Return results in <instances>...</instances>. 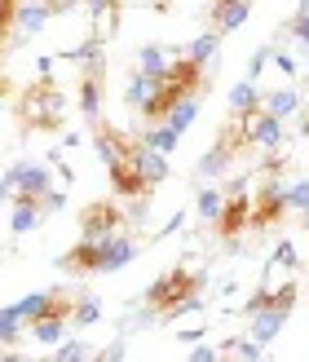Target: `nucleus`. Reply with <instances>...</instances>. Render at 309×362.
I'll return each mask as SVG.
<instances>
[{"label": "nucleus", "instance_id": "obj_1", "mask_svg": "<svg viewBox=\"0 0 309 362\" xmlns=\"http://www.w3.org/2000/svg\"><path fill=\"white\" fill-rule=\"evenodd\" d=\"M62 119H66V98L49 84V76L40 84H31L23 93V102H18V124H23V129L53 133V129H62Z\"/></svg>", "mask_w": 309, "mask_h": 362}, {"label": "nucleus", "instance_id": "obj_2", "mask_svg": "<svg viewBox=\"0 0 309 362\" xmlns=\"http://www.w3.org/2000/svg\"><path fill=\"white\" fill-rule=\"evenodd\" d=\"M199 283H204L199 274H190L186 265H177V269H168V274H159V279L146 287V296H141V300H146V310H151V314H168L186 292H194Z\"/></svg>", "mask_w": 309, "mask_h": 362}, {"label": "nucleus", "instance_id": "obj_3", "mask_svg": "<svg viewBox=\"0 0 309 362\" xmlns=\"http://www.w3.org/2000/svg\"><path fill=\"white\" fill-rule=\"evenodd\" d=\"M283 212H287V186H283V173H265L261 194L252 199V212H247V230H269L274 221H283Z\"/></svg>", "mask_w": 309, "mask_h": 362}, {"label": "nucleus", "instance_id": "obj_4", "mask_svg": "<svg viewBox=\"0 0 309 362\" xmlns=\"http://www.w3.org/2000/svg\"><path fill=\"white\" fill-rule=\"evenodd\" d=\"M124 159H129V168H133L141 181H146L151 190L168 181V155L155 151V146H146L141 137H129V141H124Z\"/></svg>", "mask_w": 309, "mask_h": 362}, {"label": "nucleus", "instance_id": "obj_5", "mask_svg": "<svg viewBox=\"0 0 309 362\" xmlns=\"http://www.w3.org/2000/svg\"><path fill=\"white\" fill-rule=\"evenodd\" d=\"M119 230H124V212L111 204V199H98V204H88L80 212V239L102 243V239H111V234H119Z\"/></svg>", "mask_w": 309, "mask_h": 362}, {"label": "nucleus", "instance_id": "obj_6", "mask_svg": "<svg viewBox=\"0 0 309 362\" xmlns=\"http://www.w3.org/2000/svg\"><path fill=\"white\" fill-rule=\"evenodd\" d=\"M234 119H239V133H243V141H247V146L279 151L283 141H287V133H283V119L265 115L261 106H257V111H247V115H234Z\"/></svg>", "mask_w": 309, "mask_h": 362}, {"label": "nucleus", "instance_id": "obj_7", "mask_svg": "<svg viewBox=\"0 0 309 362\" xmlns=\"http://www.w3.org/2000/svg\"><path fill=\"white\" fill-rule=\"evenodd\" d=\"M247 212H252V194L247 190H234V194H221V212H216V234L230 243L247 230Z\"/></svg>", "mask_w": 309, "mask_h": 362}, {"label": "nucleus", "instance_id": "obj_8", "mask_svg": "<svg viewBox=\"0 0 309 362\" xmlns=\"http://www.w3.org/2000/svg\"><path fill=\"white\" fill-rule=\"evenodd\" d=\"M5 177H9L13 194H23V199H40L53 186V173H49V164H40V159H23V164L9 168Z\"/></svg>", "mask_w": 309, "mask_h": 362}, {"label": "nucleus", "instance_id": "obj_9", "mask_svg": "<svg viewBox=\"0 0 309 362\" xmlns=\"http://www.w3.org/2000/svg\"><path fill=\"white\" fill-rule=\"evenodd\" d=\"M53 13H58V5H53V0H18V9H13V31L40 35V31L49 27Z\"/></svg>", "mask_w": 309, "mask_h": 362}, {"label": "nucleus", "instance_id": "obj_10", "mask_svg": "<svg viewBox=\"0 0 309 362\" xmlns=\"http://www.w3.org/2000/svg\"><path fill=\"white\" fill-rule=\"evenodd\" d=\"M247 13H252V0H212L208 23H212L216 35H226V31H239L247 23Z\"/></svg>", "mask_w": 309, "mask_h": 362}, {"label": "nucleus", "instance_id": "obj_11", "mask_svg": "<svg viewBox=\"0 0 309 362\" xmlns=\"http://www.w3.org/2000/svg\"><path fill=\"white\" fill-rule=\"evenodd\" d=\"M141 252V243H133L129 234H111V239H102V257H98V274H115L124 269L133 257Z\"/></svg>", "mask_w": 309, "mask_h": 362}, {"label": "nucleus", "instance_id": "obj_12", "mask_svg": "<svg viewBox=\"0 0 309 362\" xmlns=\"http://www.w3.org/2000/svg\"><path fill=\"white\" fill-rule=\"evenodd\" d=\"M98 257H102V243L80 239L71 252L58 257V269H66V274H98Z\"/></svg>", "mask_w": 309, "mask_h": 362}, {"label": "nucleus", "instance_id": "obj_13", "mask_svg": "<svg viewBox=\"0 0 309 362\" xmlns=\"http://www.w3.org/2000/svg\"><path fill=\"white\" fill-rule=\"evenodd\" d=\"M106 173H111V190H115V194H124V199H151V186H146V181H141V177L129 168V159L111 164Z\"/></svg>", "mask_w": 309, "mask_h": 362}, {"label": "nucleus", "instance_id": "obj_14", "mask_svg": "<svg viewBox=\"0 0 309 362\" xmlns=\"http://www.w3.org/2000/svg\"><path fill=\"white\" fill-rule=\"evenodd\" d=\"M40 216H45L40 199H23V194H13V216H9V230H13V234L35 230V226H40Z\"/></svg>", "mask_w": 309, "mask_h": 362}, {"label": "nucleus", "instance_id": "obj_15", "mask_svg": "<svg viewBox=\"0 0 309 362\" xmlns=\"http://www.w3.org/2000/svg\"><path fill=\"white\" fill-rule=\"evenodd\" d=\"M261 111L274 115V119H287V115L301 111V93H296V88H274V93L261 98Z\"/></svg>", "mask_w": 309, "mask_h": 362}, {"label": "nucleus", "instance_id": "obj_16", "mask_svg": "<svg viewBox=\"0 0 309 362\" xmlns=\"http://www.w3.org/2000/svg\"><path fill=\"white\" fill-rule=\"evenodd\" d=\"M252 318V340H274L283 332V322H287V310H257V314H247Z\"/></svg>", "mask_w": 309, "mask_h": 362}, {"label": "nucleus", "instance_id": "obj_17", "mask_svg": "<svg viewBox=\"0 0 309 362\" xmlns=\"http://www.w3.org/2000/svg\"><path fill=\"white\" fill-rule=\"evenodd\" d=\"M155 76H146V71H133V80H129V88H124V106L129 111H141V106L151 102V93H155Z\"/></svg>", "mask_w": 309, "mask_h": 362}, {"label": "nucleus", "instance_id": "obj_18", "mask_svg": "<svg viewBox=\"0 0 309 362\" xmlns=\"http://www.w3.org/2000/svg\"><path fill=\"white\" fill-rule=\"evenodd\" d=\"M27 332H31V340H40V345H58L66 336V318L62 314H45V318H35Z\"/></svg>", "mask_w": 309, "mask_h": 362}, {"label": "nucleus", "instance_id": "obj_19", "mask_svg": "<svg viewBox=\"0 0 309 362\" xmlns=\"http://www.w3.org/2000/svg\"><path fill=\"white\" fill-rule=\"evenodd\" d=\"M261 106V93H257V80H239L230 88V115H247Z\"/></svg>", "mask_w": 309, "mask_h": 362}, {"label": "nucleus", "instance_id": "obj_20", "mask_svg": "<svg viewBox=\"0 0 309 362\" xmlns=\"http://www.w3.org/2000/svg\"><path fill=\"white\" fill-rule=\"evenodd\" d=\"M216 49H221V35H216V31H204V35H194V40H190L186 58L199 62V66H212V62H216Z\"/></svg>", "mask_w": 309, "mask_h": 362}, {"label": "nucleus", "instance_id": "obj_21", "mask_svg": "<svg viewBox=\"0 0 309 362\" xmlns=\"http://www.w3.org/2000/svg\"><path fill=\"white\" fill-rule=\"evenodd\" d=\"M173 53H177V49H163V45H146V49H141V66H137V71H146V76L163 80V76H168V62H173Z\"/></svg>", "mask_w": 309, "mask_h": 362}, {"label": "nucleus", "instance_id": "obj_22", "mask_svg": "<svg viewBox=\"0 0 309 362\" xmlns=\"http://www.w3.org/2000/svg\"><path fill=\"white\" fill-rule=\"evenodd\" d=\"M141 141H146V146H155V151H163V155H168V151H177L181 133H173V129H168V124H163V119H155L151 129L141 133Z\"/></svg>", "mask_w": 309, "mask_h": 362}, {"label": "nucleus", "instance_id": "obj_23", "mask_svg": "<svg viewBox=\"0 0 309 362\" xmlns=\"http://www.w3.org/2000/svg\"><path fill=\"white\" fill-rule=\"evenodd\" d=\"M76 327H88V322H98L102 318V305L93 296H80V300H71V314H66Z\"/></svg>", "mask_w": 309, "mask_h": 362}, {"label": "nucleus", "instance_id": "obj_24", "mask_svg": "<svg viewBox=\"0 0 309 362\" xmlns=\"http://www.w3.org/2000/svg\"><path fill=\"white\" fill-rule=\"evenodd\" d=\"M194 212L204 216V221H216V212H221V190H212V186H204L194 194Z\"/></svg>", "mask_w": 309, "mask_h": 362}, {"label": "nucleus", "instance_id": "obj_25", "mask_svg": "<svg viewBox=\"0 0 309 362\" xmlns=\"http://www.w3.org/2000/svg\"><path fill=\"white\" fill-rule=\"evenodd\" d=\"M58 362H80V358H93V345H84V340H58V349H53Z\"/></svg>", "mask_w": 309, "mask_h": 362}, {"label": "nucleus", "instance_id": "obj_26", "mask_svg": "<svg viewBox=\"0 0 309 362\" xmlns=\"http://www.w3.org/2000/svg\"><path fill=\"white\" fill-rule=\"evenodd\" d=\"M13 9H18V0H0V58H5V49H9V31H13Z\"/></svg>", "mask_w": 309, "mask_h": 362}, {"label": "nucleus", "instance_id": "obj_27", "mask_svg": "<svg viewBox=\"0 0 309 362\" xmlns=\"http://www.w3.org/2000/svg\"><path fill=\"white\" fill-rule=\"evenodd\" d=\"M269 261H274V265H283V269H301V257H296V247H292V243H279Z\"/></svg>", "mask_w": 309, "mask_h": 362}, {"label": "nucleus", "instance_id": "obj_28", "mask_svg": "<svg viewBox=\"0 0 309 362\" xmlns=\"http://www.w3.org/2000/svg\"><path fill=\"white\" fill-rule=\"evenodd\" d=\"M305 199H309V194H305V181L296 177L292 186H287V208H292V212L301 216V212H305Z\"/></svg>", "mask_w": 309, "mask_h": 362}, {"label": "nucleus", "instance_id": "obj_29", "mask_svg": "<svg viewBox=\"0 0 309 362\" xmlns=\"http://www.w3.org/2000/svg\"><path fill=\"white\" fill-rule=\"evenodd\" d=\"M265 62H269V49H257V58H252V66H247V80H257L265 71Z\"/></svg>", "mask_w": 309, "mask_h": 362}, {"label": "nucleus", "instance_id": "obj_30", "mask_svg": "<svg viewBox=\"0 0 309 362\" xmlns=\"http://www.w3.org/2000/svg\"><path fill=\"white\" fill-rule=\"evenodd\" d=\"M93 358H106V362H119L124 358V340H115V345H106L102 354H93Z\"/></svg>", "mask_w": 309, "mask_h": 362}, {"label": "nucleus", "instance_id": "obj_31", "mask_svg": "<svg viewBox=\"0 0 309 362\" xmlns=\"http://www.w3.org/2000/svg\"><path fill=\"white\" fill-rule=\"evenodd\" d=\"M194 345H199V340H194ZM186 358H190V362H212V358H216V349H208V345H199V349H190Z\"/></svg>", "mask_w": 309, "mask_h": 362}, {"label": "nucleus", "instance_id": "obj_32", "mask_svg": "<svg viewBox=\"0 0 309 362\" xmlns=\"http://www.w3.org/2000/svg\"><path fill=\"white\" fill-rule=\"evenodd\" d=\"M9 194H13V186H9V177H5V181H0V199H9Z\"/></svg>", "mask_w": 309, "mask_h": 362}, {"label": "nucleus", "instance_id": "obj_33", "mask_svg": "<svg viewBox=\"0 0 309 362\" xmlns=\"http://www.w3.org/2000/svg\"><path fill=\"white\" fill-rule=\"evenodd\" d=\"M5 88H9V84H5V76H0V93H5Z\"/></svg>", "mask_w": 309, "mask_h": 362}]
</instances>
